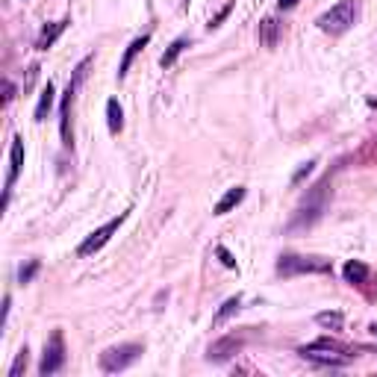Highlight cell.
Here are the masks:
<instances>
[{
    "mask_svg": "<svg viewBox=\"0 0 377 377\" xmlns=\"http://www.w3.org/2000/svg\"><path fill=\"white\" fill-rule=\"evenodd\" d=\"M24 369H27V348H24V351H21L18 357H15V365H12V369H9V377H18V374L24 371Z\"/></svg>",
    "mask_w": 377,
    "mask_h": 377,
    "instance_id": "21",
    "label": "cell"
},
{
    "mask_svg": "<svg viewBox=\"0 0 377 377\" xmlns=\"http://www.w3.org/2000/svg\"><path fill=\"white\" fill-rule=\"evenodd\" d=\"M3 92H6V95H3V101L9 104V101H12V92H15V88H12V83H6V86H3Z\"/></svg>",
    "mask_w": 377,
    "mask_h": 377,
    "instance_id": "26",
    "label": "cell"
},
{
    "mask_svg": "<svg viewBox=\"0 0 377 377\" xmlns=\"http://www.w3.org/2000/svg\"><path fill=\"white\" fill-rule=\"evenodd\" d=\"M365 277H369V265L365 262H360V260L345 262V280L348 283H365Z\"/></svg>",
    "mask_w": 377,
    "mask_h": 377,
    "instance_id": "19",
    "label": "cell"
},
{
    "mask_svg": "<svg viewBox=\"0 0 377 377\" xmlns=\"http://www.w3.org/2000/svg\"><path fill=\"white\" fill-rule=\"evenodd\" d=\"M316 321L321 327H342V313H318Z\"/></svg>",
    "mask_w": 377,
    "mask_h": 377,
    "instance_id": "20",
    "label": "cell"
},
{
    "mask_svg": "<svg viewBox=\"0 0 377 377\" xmlns=\"http://www.w3.org/2000/svg\"><path fill=\"white\" fill-rule=\"evenodd\" d=\"M186 48H188V39H186V36L174 39V41L168 44V50H165L162 57H160V65H162V68H171V65L177 62V57H180V53H183Z\"/></svg>",
    "mask_w": 377,
    "mask_h": 377,
    "instance_id": "16",
    "label": "cell"
},
{
    "mask_svg": "<svg viewBox=\"0 0 377 377\" xmlns=\"http://www.w3.org/2000/svg\"><path fill=\"white\" fill-rule=\"evenodd\" d=\"M242 345H245V339H242V336H224V339H218V342H213V345H209L206 360L224 362V360H230L236 351H242Z\"/></svg>",
    "mask_w": 377,
    "mask_h": 377,
    "instance_id": "8",
    "label": "cell"
},
{
    "mask_svg": "<svg viewBox=\"0 0 377 377\" xmlns=\"http://www.w3.org/2000/svg\"><path fill=\"white\" fill-rule=\"evenodd\" d=\"M183 6H188V0H183Z\"/></svg>",
    "mask_w": 377,
    "mask_h": 377,
    "instance_id": "29",
    "label": "cell"
},
{
    "mask_svg": "<svg viewBox=\"0 0 377 377\" xmlns=\"http://www.w3.org/2000/svg\"><path fill=\"white\" fill-rule=\"evenodd\" d=\"M313 165H316V162H307V165H304V168H298V171H295V177H292V183H301V180H304V177H307L309 171H313Z\"/></svg>",
    "mask_w": 377,
    "mask_h": 377,
    "instance_id": "25",
    "label": "cell"
},
{
    "mask_svg": "<svg viewBox=\"0 0 377 377\" xmlns=\"http://www.w3.org/2000/svg\"><path fill=\"white\" fill-rule=\"evenodd\" d=\"M371 334H374V336H377V321H374V325H371Z\"/></svg>",
    "mask_w": 377,
    "mask_h": 377,
    "instance_id": "28",
    "label": "cell"
},
{
    "mask_svg": "<svg viewBox=\"0 0 377 377\" xmlns=\"http://www.w3.org/2000/svg\"><path fill=\"white\" fill-rule=\"evenodd\" d=\"M142 345H136V342H127V345H115V348H106L101 354V369L106 374H115V371H124L130 369L133 362H136L142 357Z\"/></svg>",
    "mask_w": 377,
    "mask_h": 377,
    "instance_id": "5",
    "label": "cell"
},
{
    "mask_svg": "<svg viewBox=\"0 0 377 377\" xmlns=\"http://www.w3.org/2000/svg\"><path fill=\"white\" fill-rule=\"evenodd\" d=\"M106 124H109V133L118 136L121 130H124V113H121V104L115 101H106Z\"/></svg>",
    "mask_w": 377,
    "mask_h": 377,
    "instance_id": "15",
    "label": "cell"
},
{
    "mask_svg": "<svg viewBox=\"0 0 377 377\" xmlns=\"http://www.w3.org/2000/svg\"><path fill=\"white\" fill-rule=\"evenodd\" d=\"M65 365V339H62V330H53L50 339L44 342V357L39 365V374L48 377V374H57Z\"/></svg>",
    "mask_w": 377,
    "mask_h": 377,
    "instance_id": "6",
    "label": "cell"
},
{
    "mask_svg": "<svg viewBox=\"0 0 377 377\" xmlns=\"http://www.w3.org/2000/svg\"><path fill=\"white\" fill-rule=\"evenodd\" d=\"M242 201H245V186H236V188H230V192L221 197V201L215 204V215H227L230 209H236Z\"/></svg>",
    "mask_w": 377,
    "mask_h": 377,
    "instance_id": "14",
    "label": "cell"
},
{
    "mask_svg": "<svg viewBox=\"0 0 377 377\" xmlns=\"http://www.w3.org/2000/svg\"><path fill=\"white\" fill-rule=\"evenodd\" d=\"M239 307H242V298L239 295H233V298H227L224 304H221V309L215 313V318H213V325L218 327V325H224V321L230 318V316H236L239 313Z\"/></svg>",
    "mask_w": 377,
    "mask_h": 377,
    "instance_id": "18",
    "label": "cell"
},
{
    "mask_svg": "<svg viewBox=\"0 0 377 377\" xmlns=\"http://www.w3.org/2000/svg\"><path fill=\"white\" fill-rule=\"evenodd\" d=\"M21 165H24V142L18 136L12 139V148H9V177H6V192L15 186L18 174H21Z\"/></svg>",
    "mask_w": 377,
    "mask_h": 377,
    "instance_id": "10",
    "label": "cell"
},
{
    "mask_svg": "<svg viewBox=\"0 0 377 377\" xmlns=\"http://www.w3.org/2000/svg\"><path fill=\"white\" fill-rule=\"evenodd\" d=\"M330 260L325 257H298V253H286L277 262V274L283 277H298V274H327Z\"/></svg>",
    "mask_w": 377,
    "mask_h": 377,
    "instance_id": "4",
    "label": "cell"
},
{
    "mask_svg": "<svg viewBox=\"0 0 377 377\" xmlns=\"http://www.w3.org/2000/svg\"><path fill=\"white\" fill-rule=\"evenodd\" d=\"M148 41H151V32H142L139 39H133V41L127 44V50H124V59H121V65H118V80H124V77H127V71H130L133 59H136L139 53L148 48Z\"/></svg>",
    "mask_w": 377,
    "mask_h": 377,
    "instance_id": "9",
    "label": "cell"
},
{
    "mask_svg": "<svg viewBox=\"0 0 377 377\" xmlns=\"http://www.w3.org/2000/svg\"><path fill=\"white\" fill-rule=\"evenodd\" d=\"M215 253H218V260L224 262L227 269H236V260H233V253H230V251H227L224 245H218V248H215Z\"/></svg>",
    "mask_w": 377,
    "mask_h": 377,
    "instance_id": "22",
    "label": "cell"
},
{
    "mask_svg": "<svg viewBox=\"0 0 377 377\" xmlns=\"http://www.w3.org/2000/svg\"><path fill=\"white\" fill-rule=\"evenodd\" d=\"M74 88L77 83L68 86V92H65V101L59 106V133H62V145H71V97H74Z\"/></svg>",
    "mask_w": 377,
    "mask_h": 377,
    "instance_id": "11",
    "label": "cell"
},
{
    "mask_svg": "<svg viewBox=\"0 0 377 377\" xmlns=\"http://www.w3.org/2000/svg\"><path fill=\"white\" fill-rule=\"evenodd\" d=\"M233 3H236V0H230V3H227L224 9H221V12H218V15L213 18V21H209V27H218V24H221V21H224V18L230 15V9H233Z\"/></svg>",
    "mask_w": 377,
    "mask_h": 377,
    "instance_id": "24",
    "label": "cell"
},
{
    "mask_svg": "<svg viewBox=\"0 0 377 377\" xmlns=\"http://www.w3.org/2000/svg\"><path fill=\"white\" fill-rule=\"evenodd\" d=\"M39 271V262H30L27 269H21V283H30L32 280V274Z\"/></svg>",
    "mask_w": 377,
    "mask_h": 377,
    "instance_id": "23",
    "label": "cell"
},
{
    "mask_svg": "<svg viewBox=\"0 0 377 377\" xmlns=\"http://www.w3.org/2000/svg\"><path fill=\"white\" fill-rule=\"evenodd\" d=\"M280 36H283V24L277 18H265L260 24V44H265V48H274Z\"/></svg>",
    "mask_w": 377,
    "mask_h": 377,
    "instance_id": "12",
    "label": "cell"
},
{
    "mask_svg": "<svg viewBox=\"0 0 377 377\" xmlns=\"http://www.w3.org/2000/svg\"><path fill=\"white\" fill-rule=\"evenodd\" d=\"M360 15V3L357 0H339L336 6H330L325 15H318V30L330 32V36H342V32H348L354 27V21Z\"/></svg>",
    "mask_w": 377,
    "mask_h": 377,
    "instance_id": "2",
    "label": "cell"
},
{
    "mask_svg": "<svg viewBox=\"0 0 377 377\" xmlns=\"http://www.w3.org/2000/svg\"><path fill=\"white\" fill-rule=\"evenodd\" d=\"M68 24H71L68 18H62V21H53V24H50V27H48V30H44L41 36H39V44H36V48H39V50H50V48H53V41H57V39L62 36V32H65V27H68Z\"/></svg>",
    "mask_w": 377,
    "mask_h": 377,
    "instance_id": "13",
    "label": "cell"
},
{
    "mask_svg": "<svg viewBox=\"0 0 377 377\" xmlns=\"http://www.w3.org/2000/svg\"><path fill=\"white\" fill-rule=\"evenodd\" d=\"M53 95H57V88H53V83L48 80V86L41 88V97H39V104H36V121H44L50 113V106H53Z\"/></svg>",
    "mask_w": 377,
    "mask_h": 377,
    "instance_id": "17",
    "label": "cell"
},
{
    "mask_svg": "<svg viewBox=\"0 0 377 377\" xmlns=\"http://www.w3.org/2000/svg\"><path fill=\"white\" fill-rule=\"evenodd\" d=\"M127 218V213H121L118 218H113V221H106V224L104 227H97L95 233H92V236H88L86 242H83V245L80 248H77V253H80V257H92V253H97V251H101L104 245H106V242L109 239H113V233L121 227V221H124Z\"/></svg>",
    "mask_w": 377,
    "mask_h": 377,
    "instance_id": "7",
    "label": "cell"
},
{
    "mask_svg": "<svg viewBox=\"0 0 377 377\" xmlns=\"http://www.w3.org/2000/svg\"><path fill=\"white\" fill-rule=\"evenodd\" d=\"M298 3V0H277V6H280V9H292Z\"/></svg>",
    "mask_w": 377,
    "mask_h": 377,
    "instance_id": "27",
    "label": "cell"
},
{
    "mask_svg": "<svg viewBox=\"0 0 377 377\" xmlns=\"http://www.w3.org/2000/svg\"><path fill=\"white\" fill-rule=\"evenodd\" d=\"M298 354H301L304 360L316 362V365H334V369L351 362V354L342 345H336V342H330V339H318V342H313V345H304Z\"/></svg>",
    "mask_w": 377,
    "mask_h": 377,
    "instance_id": "3",
    "label": "cell"
},
{
    "mask_svg": "<svg viewBox=\"0 0 377 377\" xmlns=\"http://www.w3.org/2000/svg\"><path fill=\"white\" fill-rule=\"evenodd\" d=\"M330 177L327 180H321L313 192L307 195V201L298 206V213H295V218L289 221V230H307V227H313L316 221L325 215V209H327V195H330Z\"/></svg>",
    "mask_w": 377,
    "mask_h": 377,
    "instance_id": "1",
    "label": "cell"
}]
</instances>
